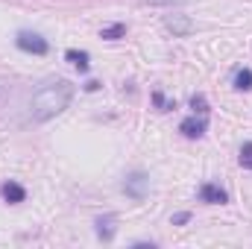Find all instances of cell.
Returning a JSON list of instances; mask_svg holds the SVG:
<instances>
[{"instance_id": "6", "label": "cell", "mask_w": 252, "mask_h": 249, "mask_svg": "<svg viewBox=\"0 0 252 249\" xmlns=\"http://www.w3.org/2000/svg\"><path fill=\"white\" fill-rule=\"evenodd\" d=\"M205 129H208V121H205V115H193V118H185L182 124H179V132L185 135V138H202L205 135Z\"/></svg>"}, {"instance_id": "1", "label": "cell", "mask_w": 252, "mask_h": 249, "mask_svg": "<svg viewBox=\"0 0 252 249\" xmlns=\"http://www.w3.org/2000/svg\"><path fill=\"white\" fill-rule=\"evenodd\" d=\"M76 88L70 79H47L44 85H38V91L30 100V118L35 124H47L56 115H62L64 109L70 106Z\"/></svg>"}, {"instance_id": "10", "label": "cell", "mask_w": 252, "mask_h": 249, "mask_svg": "<svg viewBox=\"0 0 252 249\" xmlns=\"http://www.w3.org/2000/svg\"><path fill=\"white\" fill-rule=\"evenodd\" d=\"M64 59L73 64V67H79V70H88V62H91V56H88L85 50H67Z\"/></svg>"}, {"instance_id": "13", "label": "cell", "mask_w": 252, "mask_h": 249, "mask_svg": "<svg viewBox=\"0 0 252 249\" xmlns=\"http://www.w3.org/2000/svg\"><path fill=\"white\" fill-rule=\"evenodd\" d=\"M241 164H244L247 170H252V141H247V144L241 147Z\"/></svg>"}, {"instance_id": "11", "label": "cell", "mask_w": 252, "mask_h": 249, "mask_svg": "<svg viewBox=\"0 0 252 249\" xmlns=\"http://www.w3.org/2000/svg\"><path fill=\"white\" fill-rule=\"evenodd\" d=\"M124 35H126V24L103 27V32H100V38H106V41H118V38H124Z\"/></svg>"}, {"instance_id": "2", "label": "cell", "mask_w": 252, "mask_h": 249, "mask_svg": "<svg viewBox=\"0 0 252 249\" xmlns=\"http://www.w3.org/2000/svg\"><path fill=\"white\" fill-rule=\"evenodd\" d=\"M15 44H18V50L32 53V56H44V53L50 50L47 38H44V35H38V32H30V30H21V32L15 35Z\"/></svg>"}, {"instance_id": "5", "label": "cell", "mask_w": 252, "mask_h": 249, "mask_svg": "<svg viewBox=\"0 0 252 249\" xmlns=\"http://www.w3.org/2000/svg\"><path fill=\"white\" fill-rule=\"evenodd\" d=\"M199 199L208 202V205H226L229 202V193L220 185H214V182H205V185L199 187Z\"/></svg>"}, {"instance_id": "16", "label": "cell", "mask_w": 252, "mask_h": 249, "mask_svg": "<svg viewBox=\"0 0 252 249\" xmlns=\"http://www.w3.org/2000/svg\"><path fill=\"white\" fill-rule=\"evenodd\" d=\"M188 220H190V214H188V211H182V214H176V217H173V226H185Z\"/></svg>"}, {"instance_id": "12", "label": "cell", "mask_w": 252, "mask_h": 249, "mask_svg": "<svg viewBox=\"0 0 252 249\" xmlns=\"http://www.w3.org/2000/svg\"><path fill=\"white\" fill-rule=\"evenodd\" d=\"M190 109H193V115H205V112H208L205 94H193V97H190Z\"/></svg>"}, {"instance_id": "9", "label": "cell", "mask_w": 252, "mask_h": 249, "mask_svg": "<svg viewBox=\"0 0 252 249\" xmlns=\"http://www.w3.org/2000/svg\"><path fill=\"white\" fill-rule=\"evenodd\" d=\"M232 85H235V91H252V67H241L235 73Z\"/></svg>"}, {"instance_id": "14", "label": "cell", "mask_w": 252, "mask_h": 249, "mask_svg": "<svg viewBox=\"0 0 252 249\" xmlns=\"http://www.w3.org/2000/svg\"><path fill=\"white\" fill-rule=\"evenodd\" d=\"M153 100H156V106H158V109H161V112H170V109H176V103H167V100H164V97H161V94H158V91H156V94H153Z\"/></svg>"}, {"instance_id": "8", "label": "cell", "mask_w": 252, "mask_h": 249, "mask_svg": "<svg viewBox=\"0 0 252 249\" xmlns=\"http://www.w3.org/2000/svg\"><path fill=\"white\" fill-rule=\"evenodd\" d=\"M97 238L100 241H112L115 238V214L97 217Z\"/></svg>"}, {"instance_id": "3", "label": "cell", "mask_w": 252, "mask_h": 249, "mask_svg": "<svg viewBox=\"0 0 252 249\" xmlns=\"http://www.w3.org/2000/svg\"><path fill=\"white\" fill-rule=\"evenodd\" d=\"M147 190H150V176L144 170H132L124 179V193L129 199H135V202H141L147 196Z\"/></svg>"}, {"instance_id": "4", "label": "cell", "mask_w": 252, "mask_h": 249, "mask_svg": "<svg viewBox=\"0 0 252 249\" xmlns=\"http://www.w3.org/2000/svg\"><path fill=\"white\" fill-rule=\"evenodd\" d=\"M164 27H167L176 38H185V35H190V32L196 30L188 15H164Z\"/></svg>"}, {"instance_id": "15", "label": "cell", "mask_w": 252, "mask_h": 249, "mask_svg": "<svg viewBox=\"0 0 252 249\" xmlns=\"http://www.w3.org/2000/svg\"><path fill=\"white\" fill-rule=\"evenodd\" d=\"M141 3H147V6H182L188 0H141Z\"/></svg>"}, {"instance_id": "7", "label": "cell", "mask_w": 252, "mask_h": 249, "mask_svg": "<svg viewBox=\"0 0 252 249\" xmlns=\"http://www.w3.org/2000/svg\"><path fill=\"white\" fill-rule=\"evenodd\" d=\"M0 196H3L9 205H18V202H24V199H27V187L9 179V182H3V185H0Z\"/></svg>"}]
</instances>
